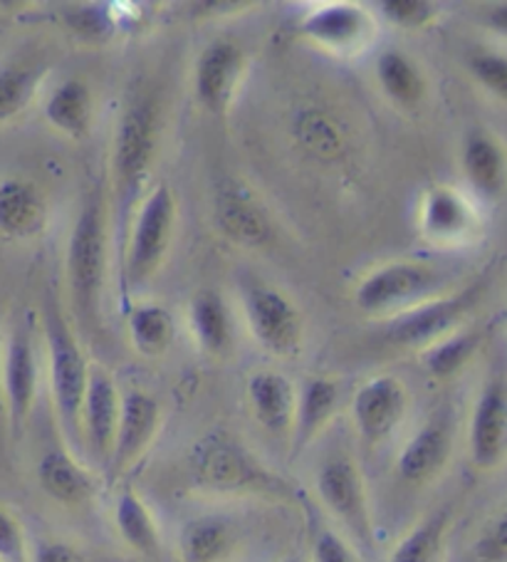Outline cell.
Masks as SVG:
<instances>
[{
    "label": "cell",
    "mask_w": 507,
    "mask_h": 562,
    "mask_svg": "<svg viewBox=\"0 0 507 562\" xmlns=\"http://www.w3.org/2000/svg\"><path fill=\"white\" fill-rule=\"evenodd\" d=\"M37 479L47 496L65 506H80L94 493V481L90 471L82 469L70 453L53 451L37 467Z\"/></svg>",
    "instance_id": "cell-19"
},
{
    "label": "cell",
    "mask_w": 507,
    "mask_h": 562,
    "mask_svg": "<svg viewBox=\"0 0 507 562\" xmlns=\"http://www.w3.org/2000/svg\"><path fill=\"white\" fill-rule=\"evenodd\" d=\"M199 473L209 486L236 488L250 476V463L238 451L236 443L211 441L203 446L199 457Z\"/></svg>",
    "instance_id": "cell-24"
},
{
    "label": "cell",
    "mask_w": 507,
    "mask_h": 562,
    "mask_svg": "<svg viewBox=\"0 0 507 562\" xmlns=\"http://www.w3.org/2000/svg\"><path fill=\"white\" fill-rule=\"evenodd\" d=\"M446 530L448 513H433L431 518L421 520L408 536L402 538L388 562H441Z\"/></svg>",
    "instance_id": "cell-25"
},
{
    "label": "cell",
    "mask_w": 507,
    "mask_h": 562,
    "mask_svg": "<svg viewBox=\"0 0 507 562\" xmlns=\"http://www.w3.org/2000/svg\"><path fill=\"white\" fill-rule=\"evenodd\" d=\"M173 218H177V201L169 187L154 189L149 199L134 223V236L129 244V258H126V273L132 283H144L166 254V246L171 240Z\"/></svg>",
    "instance_id": "cell-3"
},
{
    "label": "cell",
    "mask_w": 507,
    "mask_h": 562,
    "mask_svg": "<svg viewBox=\"0 0 507 562\" xmlns=\"http://www.w3.org/2000/svg\"><path fill=\"white\" fill-rule=\"evenodd\" d=\"M114 522H116V530H120L122 540L132 550H136L144 558L159 555V550H161L159 528H156L151 510L146 508V503L136 496L134 491H124L122 496L116 498Z\"/></svg>",
    "instance_id": "cell-21"
},
{
    "label": "cell",
    "mask_w": 507,
    "mask_h": 562,
    "mask_svg": "<svg viewBox=\"0 0 507 562\" xmlns=\"http://www.w3.org/2000/svg\"><path fill=\"white\" fill-rule=\"evenodd\" d=\"M376 75L384 92L398 104L412 106L424 97V80L416 67L396 50H388L376 63Z\"/></svg>",
    "instance_id": "cell-27"
},
{
    "label": "cell",
    "mask_w": 507,
    "mask_h": 562,
    "mask_svg": "<svg viewBox=\"0 0 507 562\" xmlns=\"http://www.w3.org/2000/svg\"><path fill=\"white\" fill-rule=\"evenodd\" d=\"M475 297H477V288L465 290V293L453 295V297L431 300V303H426L421 307L412 310V313L398 317L394 327L388 329V340L404 347L431 342L463 317L465 310L475 303Z\"/></svg>",
    "instance_id": "cell-11"
},
{
    "label": "cell",
    "mask_w": 507,
    "mask_h": 562,
    "mask_svg": "<svg viewBox=\"0 0 507 562\" xmlns=\"http://www.w3.org/2000/svg\"><path fill=\"white\" fill-rule=\"evenodd\" d=\"M438 285V273L421 263H392L379 268L357 288V305L367 313H384L412 305Z\"/></svg>",
    "instance_id": "cell-5"
},
{
    "label": "cell",
    "mask_w": 507,
    "mask_h": 562,
    "mask_svg": "<svg viewBox=\"0 0 507 562\" xmlns=\"http://www.w3.org/2000/svg\"><path fill=\"white\" fill-rule=\"evenodd\" d=\"M507 552V532H505V520L500 518L495 526L485 532L477 542V558L483 562H503Z\"/></svg>",
    "instance_id": "cell-37"
},
{
    "label": "cell",
    "mask_w": 507,
    "mask_h": 562,
    "mask_svg": "<svg viewBox=\"0 0 507 562\" xmlns=\"http://www.w3.org/2000/svg\"><path fill=\"white\" fill-rule=\"evenodd\" d=\"M161 424V409L154 396L144 392H129L122 396L120 422H116L114 443L106 467L112 473L129 471L139 461L151 441L156 439Z\"/></svg>",
    "instance_id": "cell-6"
},
{
    "label": "cell",
    "mask_w": 507,
    "mask_h": 562,
    "mask_svg": "<svg viewBox=\"0 0 507 562\" xmlns=\"http://www.w3.org/2000/svg\"><path fill=\"white\" fill-rule=\"evenodd\" d=\"M467 226L465 203L451 189H438L426 201V231L431 236H453Z\"/></svg>",
    "instance_id": "cell-30"
},
{
    "label": "cell",
    "mask_w": 507,
    "mask_h": 562,
    "mask_svg": "<svg viewBox=\"0 0 507 562\" xmlns=\"http://www.w3.org/2000/svg\"><path fill=\"white\" fill-rule=\"evenodd\" d=\"M41 72L31 67H13L0 72V120H11L31 100Z\"/></svg>",
    "instance_id": "cell-32"
},
{
    "label": "cell",
    "mask_w": 507,
    "mask_h": 562,
    "mask_svg": "<svg viewBox=\"0 0 507 562\" xmlns=\"http://www.w3.org/2000/svg\"><path fill=\"white\" fill-rule=\"evenodd\" d=\"M477 342H481V335L463 333V335H453L451 340H446L441 345L428 347V352L424 357L428 372L436 376L455 374L467 360H471Z\"/></svg>",
    "instance_id": "cell-31"
},
{
    "label": "cell",
    "mask_w": 507,
    "mask_h": 562,
    "mask_svg": "<svg viewBox=\"0 0 507 562\" xmlns=\"http://www.w3.org/2000/svg\"><path fill=\"white\" fill-rule=\"evenodd\" d=\"M280 562H302L300 558H285V560H280Z\"/></svg>",
    "instance_id": "cell-40"
},
{
    "label": "cell",
    "mask_w": 507,
    "mask_h": 562,
    "mask_svg": "<svg viewBox=\"0 0 507 562\" xmlns=\"http://www.w3.org/2000/svg\"><path fill=\"white\" fill-rule=\"evenodd\" d=\"M384 11L394 23L404 27H418L433 18V5L421 3V0H392V3H384Z\"/></svg>",
    "instance_id": "cell-36"
},
{
    "label": "cell",
    "mask_w": 507,
    "mask_h": 562,
    "mask_svg": "<svg viewBox=\"0 0 507 562\" xmlns=\"http://www.w3.org/2000/svg\"><path fill=\"white\" fill-rule=\"evenodd\" d=\"M31 562H84L80 552L67 542H43L41 548L35 550Z\"/></svg>",
    "instance_id": "cell-39"
},
{
    "label": "cell",
    "mask_w": 507,
    "mask_h": 562,
    "mask_svg": "<svg viewBox=\"0 0 507 562\" xmlns=\"http://www.w3.org/2000/svg\"><path fill=\"white\" fill-rule=\"evenodd\" d=\"M47 340H50V380L57 419H60L67 439L77 441L90 364H87L80 345L75 342V337L67 333V327L57 317L47 323Z\"/></svg>",
    "instance_id": "cell-1"
},
{
    "label": "cell",
    "mask_w": 507,
    "mask_h": 562,
    "mask_svg": "<svg viewBox=\"0 0 507 562\" xmlns=\"http://www.w3.org/2000/svg\"><path fill=\"white\" fill-rule=\"evenodd\" d=\"M193 315V327H196V335L203 345V350L209 352H223L228 347L230 340V329H228V315H226V305L216 293H201L196 300H193L191 307Z\"/></svg>",
    "instance_id": "cell-28"
},
{
    "label": "cell",
    "mask_w": 507,
    "mask_h": 562,
    "mask_svg": "<svg viewBox=\"0 0 507 562\" xmlns=\"http://www.w3.org/2000/svg\"><path fill=\"white\" fill-rule=\"evenodd\" d=\"M132 340L142 355H161L173 340V319L159 305L134 307L129 315Z\"/></svg>",
    "instance_id": "cell-26"
},
{
    "label": "cell",
    "mask_w": 507,
    "mask_h": 562,
    "mask_svg": "<svg viewBox=\"0 0 507 562\" xmlns=\"http://www.w3.org/2000/svg\"><path fill=\"white\" fill-rule=\"evenodd\" d=\"M465 171L477 189L497 193L503 187V151L491 137L475 134L465 147Z\"/></svg>",
    "instance_id": "cell-29"
},
{
    "label": "cell",
    "mask_w": 507,
    "mask_h": 562,
    "mask_svg": "<svg viewBox=\"0 0 507 562\" xmlns=\"http://www.w3.org/2000/svg\"><path fill=\"white\" fill-rule=\"evenodd\" d=\"M0 562H31L21 522L5 508H0Z\"/></svg>",
    "instance_id": "cell-33"
},
{
    "label": "cell",
    "mask_w": 507,
    "mask_h": 562,
    "mask_svg": "<svg viewBox=\"0 0 507 562\" xmlns=\"http://www.w3.org/2000/svg\"><path fill=\"white\" fill-rule=\"evenodd\" d=\"M473 75L481 80L487 90H493L497 97L507 92V63L500 55H475L471 60Z\"/></svg>",
    "instance_id": "cell-34"
},
{
    "label": "cell",
    "mask_w": 507,
    "mask_h": 562,
    "mask_svg": "<svg viewBox=\"0 0 507 562\" xmlns=\"http://www.w3.org/2000/svg\"><path fill=\"white\" fill-rule=\"evenodd\" d=\"M507 402L500 382L487 384L475 404L471 422V457L477 469L491 471L505 457Z\"/></svg>",
    "instance_id": "cell-12"
},
{
    "label": "cell",
    "mask_w": 507,
    "mask_h": 562,
    "mask_svg": "<svg viewBox=\"0 0 507 562\" xmlns=\"http://www.w3.org/2000/svg\"><path fill=\"white\" fill-rule=\"evenodd\" d=\"M305 31L322 45L335 50H352L372 33V21L354 5H329L312 13L305 21Z\"/></svg>",
    "instance_id": "cell-18"
},
{
    "label": "cell",
    "mask_w": 507,
    "mask_h": 562,
    "mask_svg": "<svg viewBox=\"0 0 507 562\" xmlns=\"http://www.w3.org/2000/svg\"><path fill=\"white\" fill-rule=\"evenodd\" d=\"M67 273H70L77 303L82 310H92L104 276V221L100 199L87 203L75 223L70 254H67Z\"/></svg>",
    "instance_id": "cell-2"
},
{
    "label": "cell",
    "mask_w": 507,
    "mask_h": 562,
    "mask_svg": "<svg viewBox=\"0 0 507 562\" xmlns=\"http://www.w3.org/2000/svg\"><path fill=\"white\" fill-rule=\"evenodd\" d=\"M408 396L396 376H376L359 386L352 402L354 424L367 443H382L406 414Z\"/></svg>",
    "instance_id": "cell-7"
},
{
    "label": "cell",
    "mask_w": 507,
    "mask_h": 562,
    "mask_svg": "<svg viewBox=\"0 0 507 562\" xmlns=\"http://www.w3.org/2000/svg\"><path fill=\"white\" fill-rule=\"evenodd\" d=\"M339 404V390L329 380H307L295 402V419H292V443L295 451H302L315 436L325 429L335 416Z\"/></svg>",
    "instance_id": "cell-17"
},
{
    "label": "cell",
    "mask_w": 507,
    "mask_h": 562,
    "mask_svg": "<svg viewBox=\"0 0 507 562\" xmlns=\"http://www.w3.org/2000/svg\"><path fill=\"white\" fill-rule=\"evenodd\" d=\"M233 526L228 520L206 516L191 520L181 532V562H223L233 550Z\"/></svg>",
    "instance_id": "cell-20"
},
{
    "label": "cell",
    "mask_w": 507,
    "mask_h": 562,
    "mask_svg": "<svg viewBox=\"0 0 507 562\" xmlns=\"http://www.w3.org/2000/svg\"><path fill=\"white\" fill-rule=\"evenodd\" d=\"M228 213V228L230 234L243 236L246 240H256L258 236H262V223L256 216V213H250L248 209H238V206H230Z\"/></svg>",
    "instance_id": "cell-38"
},
{
    "label": "cell",
    "mask_w": 507,
    "mask_h": 562,
    "mask_svg": "<svg viewBox=\"0 0 507 562\" xmlns=\"http://www.w3.org/2000/svg\"><path fill=\"white\" fill-rule=\"evenodd\" d=\"M312 562H359V558L342 536L325 530L319 532L312 548Z\"/></svg>",
    "instance_id": "cell-35"
},
{
    "label": "cell",
    "mask_w": 507,
    "mask_h": 562,
    "mask_svg": "<svg viewBox=\"0 0 507 562\" xmlns=\"http://www.w3.org/2000/svg\"><path fill=\"white\" fill-rule=\"evenodd\" d=\"M243 55L233 43H211L196 65V94L209 112L223 114L240 77Z\"/></svg>",
    "instance_id": "cell-13"
},
{
    "label": "cell",
    "mask_w": 507,
    "mask_h": 562,
    "mask_svg": "<svg viewBox=\"0 0 507 562\" xmlns=\"http://www.w3.org/2000/svg\"><path fill=\"white\" fill-rule=\"evenodd\" d=\"M154 154V112L146 102H136L124 112L114 147L116 183L124 196L139 189Z\"/></svg>",
    "instance_id": "cell-8"
},
{
    "label": "cell",
    "mask_w": 507,
    "mask_h": 562,
    "mask_svg": "<svg viewBox=\"0 0 507 562\" xmlns=\"http://www.w3.org/2000/svg\"><path fill=\"white\" fill-rule=\"evenodd\" d=\"M37 386V367L33 342L25 333H18L8 345L5 367H3V390L8 416H11L13 429H21L27 416H31Z\"/></svg>",
    "instance_id": "cell-14"
},
{
    "label": "cell",
    "mask_w": 507,
    "mask_h": 562,
    "mask_svg": "<svg viewBox=\"0 0 507 562\" xmlns=\"http://www.w3.org/2000/svg\"><path fill=\"white\" fill-rule=\"evenodd\" d=\"M120 404L122 396L116 392L110 374L100 367H90L87 376V392L82 402L80 429H84L87 441H90L94 457L100 461H110L116 422H120Z\"/></svg>",
    "instance_id": "cell-10"
},
{
    "label": "cell",
    "mask_w": 507,
    "mask_h": 562,
    "mask_svg": "<svg viewBox=\"0 0 507 562\" xmlns=\"http://www.w3.org/2000/svg\"><path fill=\"white\" fill-rule=\"evenodd\" d=\"M451 431L443 424H426L398 453V476L408 483H426L441 473L451 459Z\"/></svg>",
    "instance_id": "cell-15"
},
{
    "label": "cell",
    "mask_w": 507,
    "mask_h": 562,
    "mask_svg": "<svg viewBox=\"0 0 507 562\" xmlns=\"http://www.w3.org/2000/svg\"><path fill=\"white\" fill-rule=\"evenodd\" d=\"M248 396L258 424L270 434H288L295 419V390L282 374L258 372L250 376Z\"/></svg>",
    "instance_id": "cell-16"
},
{
    "label": "cell",
    "mask_w": 507,
    "mask_h": 562,
    "mask_svg": "<svg viewBox=\"0 0 507 562\" xmlns=\"http://www.w3.org/2000/svg\"><path fill=\"white\" fill-rule=\"evenodd\" d=\"M45 206L31 183L5 181L0 183V231L11 236H25L41 226Z\"/></svg>",
    "instance_id": "cell-22"
},
{
    "label": "cell",
    "mask_w": 507,
    "mask_h": 562,
    "mask_svg": "<svg viewBox=\"0 0 507 562\" xmlns=\"http://www.w3.org/2000/svg\"><path fill=\"white\" fill-rule=\"evenodd\" d=\"M248 319L258 340L275 355H290L300 342V317L295 305L272 288H252L248 293Z\"/></svg>",
    "instance_id": "cell-9"
},
{
    "label": "cell",
    "mask_w": 507,
    "mask_h": 562,
    "mask_svg": "<svg viewBox=\"0 0 507 562\" xmlns=\"http://www.w3.org/2000/svg\"><path fill=\"white\" fill-rule=\"evenodd\" d=\"M47 120L70 137H84L92 122V97L80 80H67L55 90L45 106Z\"/></svg>",
    "instance_id": "cell-23"
},
{
    "label": "cell",
    "mask_w": 507,
    "mask_h": 562,
    "mask_svg": "<svg viewBox=\"0 0 507 562\" xmlns=\"http://www.w3.org/2000/svg\"><path fill=\"white\" fill-rule=\"evenodd\" d=\"M317 493L325 506L362 542H372V520L362 473L352 459H331L317 473Z\"/></svg>",
    "instance_id": "cell-4"
}]
</instances>
